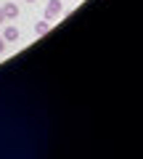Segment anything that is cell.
Masks as SVG:
<instances>
[{
	"instance_id": "obj_1",
	"label": "cell",
	"mask_w": 143,
	"mask_h": 159,
	"mask_svg": "<svg viewBox=\"0 0 143 159\" xmlns=\"http://www.w3.org/2000/svg\"><path fill=\"white\" fill-rule=\"evenodd\" d=\"M61 13H64V6H61V0H48V8H45V19H48V21L58 19Z\"/></svg>"
},
{
	"instance_id": "obj_2",
	"label": "cell",
	"mask_w": 143,
	"mask_h": 159,
	"mask_svg": "<svg viewBox=\"0 0 143 159\" xmlns=\"http://www.w3.org/2000/svg\"><path fill=\"white\" fill-rule=\"evenodd\" d=\"M3 13H6V19H16L19 16V6L13 3V0H8L6 6H3Z\"/></svg>"
},
{
	"instance_id": "obj_3",
	"label": "cell",
	"mask_w": 143,
	"mask_h": 159,
	"mask_svg": "<svg viewBox=\"0 0 143 159\" xmlns=\"http://www.w3.org/2000/svg\"><path fill=\"white\" fill-rule=\"evenodd\" d=\"M3 40H19V29L16 27H6V32H3Z\"/></svg>"
},
{
	"instance_id": "obj_4",
	"label": "cell",
	"mask_w": 143,
	"mask_h": 159,
	"mask_svg": "<svg viewBox=\"0 0 143 159\" xmlns=\"http://www.w3.org/2000/svg\"><path fill=\"white\" fill-rule=\"evenodd\" d=\"M48 29H51V24H48V19H45V21H37V24H34V32H37V34H45Z\"/></svg>"
},
{
	"instance_id": "obj_5",
	"label": "cell",
	"mask_w": 143,
	"mask_h": 159,
	"mask_svg": "<svg viewBox=\"0 0 143 159\" xmlns=\"http://www.w3.org/2000/svg\"><path fill=\"white\" fill-rule=\"evenodd\" d=\"M3 48H6V40H3V34H0V53H3Z\"/></svg>"
},
{
	"instance_id": "obj_6",
	"label": "cell",
	"mask_w": 143,
	"mask_h": 159,
	"mask_svg": "<svg viewBox=\"0 0 143 159\" xmlns=\"http://www.w3.org/2000/svg\"><path fill=\"white\" fill-rule=\"evenodd\" d=\"M3 21H6V13H3V8H0V24H3Z\"/></svg>"
},
{
	"instance_id": "obj_7",
	"label": "cell",
	"mask_w": 143,
	"mask_h": 159,
	"mask_svg": "<svg viewBox=\"0 0 143 159\" xmlns=\"http://www.w3.org/2000/svg\"><path fill=\"white\" fill-rule=\"evenodd\" d=\"M29 3H34V0H29Z\"/></svg>"
}]
</instances>
